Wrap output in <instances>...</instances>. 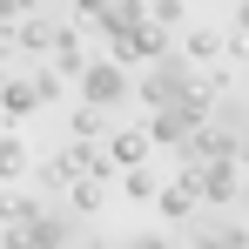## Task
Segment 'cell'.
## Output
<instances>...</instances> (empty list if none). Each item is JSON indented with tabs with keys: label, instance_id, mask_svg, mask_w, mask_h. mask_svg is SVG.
<instances>
[{
	"label": "cell",
	"instance_id": "3957f363",
	"mask_svg": "<svg viewBox=\"0 0 249 249\" xmlns=\"http://www.w3.org/2000/svg\"><path fill=\"white\" fill-rule=\"evenodd\" d=\"M20 162H27V148L20 142H0V175H20Z\"/></svg>",
	"mask_w": 249,
	"mask_h": 249
},
{
	"label": "cell",
	"instance_id": "6da1fadb",
	"mask_svg": "<svg viewBox=\"0 0 249 249\" xmlns=\"http://www.w3.org/2000/svg\"><path fill=\"white\" fill-rule=\"evenodd\" d=\"M81 94L94 101V108H115L128 94V68L122 61H101V68H81Z\"/></svg>",
	"mask_w": 249,
	"mask_h": 249
},
{
	"label": "cell",
	"instance_id": "7a4b0ae2",
	"mask_svg": "<svg viewBox=\"0 0 249 249\" xmlns=\"http://www.w3.org/2000/svg\"><path fill=\"white\" fill-rule=\"evenodd\" d=\"M142 155H148V135H142V128L115 135V162H142Z\"/></svg>",
	"mask_w": 249,
	"mask_h": 249
}]
</instances>
